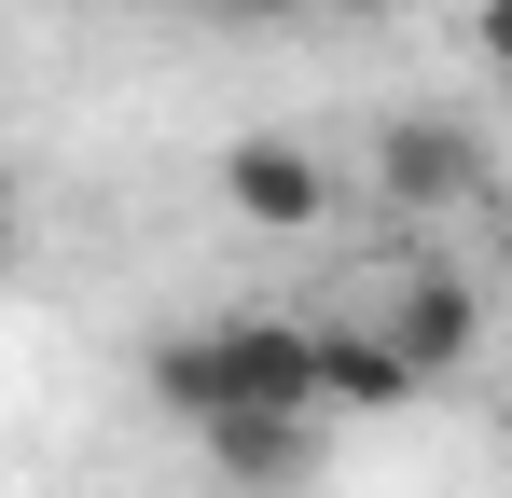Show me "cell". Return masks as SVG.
Segmentation results:
<instances>
[{
	"label": "cell",
	"instance_id": "cell-1",
	"mask_svg": "<svg viewBox=\"0 0 512 498\" xmlns=\"http://www.w3.org/2000/svg\"><path fill=\"white\" fill-rule=\"evenodd\" d=\"M153 402L167 415H305L319 402V332L291 319H208V332H167L153 346Z\"/></svg>",
	"mask_w": 512,
	"mask_h": 498
},
{
	"label": "cell",
	"instance_id": "cell-2",
	"mask_svg": "<svg viewBox=\"0 0 512 498\" xmlns=\"http://www.w3.org/2000/svg\"><path fill=\"white\" fill-rule=\"evenodd\" d=\"M222 208L236 222H263V236H319L333 222V166L305 153V139H222Z\"/></svg>",
	"mask_w": 512,
	"mask_h": 498
},
{
	"label": "cell",
	"instance_id": "cell-3",
	"mask_svg": "<svg viewBox=\"0 0 512 498\" xmlns=\"http://www.w3.org/2000/svg\"><path fill=\"white\" fill-rule=\"evenodd\" d=\"M374 180H388V208L443 222V208H471V194H485V139H471V125H443V111H402V125L374 139Z\"/></svg>",
	"mask_w": 512,
	"mask_h": 498
},
{
	"label": "cell",
	"instance_id": "cell-4",
	"mask_svg": "<svg viewBox=\"0 0 512 498\" xmlns=\"http://www.w3.org/2000/svg\"><path fill=\"white\" fill-rule=\"evenodd\" d=\"M374 332L416 360V388H443V374H471V360H485V291H471V277H443V263H416V277L388 291V319H374Z\"/></svg>",
	"mask_w": 512,
	"mask_h": 498
},
{
	"label": "cell",
	"instance_id": "cell-5",
	"mask_svg": "<svg viewBox=\"0 0 512 498\" xmlns=\"http://www.w3.org/2000/svg\"><path fill=\"white\" fill-rule=\"evenodd\" d=\"M208 471L236 498H291L305 471H319V402L305 415H208Z\"/></svg>",
	"mask_w": 512,
	"mask_h": 498
},
{
	"label": "cell",
	"instance_id": "cell-6",
	"mask_svg": "<svg viewBox=\"0 0 512 498\" xmlns=\"http://www.w3.org/2000/svg\"><path fill=\"white\" fill-rule=\"evenodd\" d=\"M319 402H346V415H402V402H416V360H402L388 332H319Z\"/></svg>",
	"mask_w": 512,
	"mask_h": 498
},
{
	"label": "cell",
	"instance_id": "cell-7",
	"mask_svg": "<svg viewBox=\"0 0 512 498\" xmlns=\"http://www.w3.org/2000/svg\"><path fill=\"white\" fill-rule=\"evenodd\" d=\"M208 14H236V28H277V14H319V0H208Z\"/></svg>",
	"mask_w": 512,
	"mask_h": 498
},
{
	"label": "cell",
	"instance_id": "cell-8",
	"mask_svg": "<svg viewBox=\"0 0 512 498\" xmlns=\"http://www.w3.org/2000/svg\"><path fill=\"white\" fill-rule=\"evenodd\" d=\"M471 42H485V56L512 70V0H485V14H471Z\"/></svg>",
	"mask_w": 512,
	"mask_h": 498
},
{
	"label": "cell",
	"instance_id": "cell-9",
	"mask_svg": "<svg viewBox=\"0 0 512 498\" xmlns=\"http://www.w3.org/2000/svg\"><path fill=\"white\" fill-rule=\"evenodd\" d=\"M333 14H388V0H333Z\"/></svg>",
	"mask_w": 512,
	"mask_h": 498
},
{
	"label": "cell",
	"instance_id": "cell-10",
	"mask_svg": "<svg viewBox=\"0 0 512 498\" xmlns=\"http://www.w3.org/2000/svg\"><path fill=\"white\" fill-rule=\"evenodd\" d=\"M499 263H512V236H499Z\"/></svg>",
	"mask_w": 512,
	"mask_h": 498
}]
</instances>
